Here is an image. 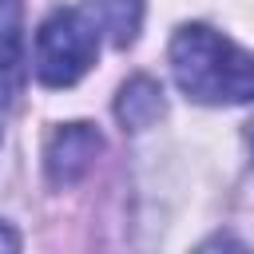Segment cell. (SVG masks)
Listing matches in <instances>:
<instances>
[{
	"label": "cell",
	"instance_id": "2",
	"mask_svg": "<svg viewBox=\"0 0 254 254\" xmlns=\"http://www.w3.org/2000/svg\"><path fill=\"white\" fill-rule=\"evenodd\" d=\"M95 64V24L83 12L60 8L44 20L36 36V75L48 87L75 83Z\"/></svg>",
	"mask_w": 254,
	"mask_h": 254
},
{
	"label": "cell",
	"instance_id": "3",
	"mask_svg": "<svg viewBox=\"0 0 254 254\" xmlns=\"http://www.w3.org/2000/svg\"><path fill=\"white\" fill-rule=\"evenodd\" d=\"M103 139L95 127L87 123H67L60 127L52 139H48V151H44V167H48V179L56 187H71L75 179H83L99 155Z\"/></svg>",
	"mask_w": 254,
	"mask_h": 254
},
{
	"label": "cell",
	"instance_id": "6",
	"mask_svg": "<svg viewBox=\"0 0 254 254\" xmlns=\"http://www.w3.org/2000/svg\"><path fill=\"white\" fill-rule=\"evenodd\" d=\"M115 115H119V123H123V127H131V131L151 127V123L163 115V91H159V83H155V79H147V75L127 79V83H123V91H119Z\"/></svg>",
	"mask_w": 254,
	"mask_h": 254
},
{
	"label": "cell",
	"instance_id": "5",
	"mask_svg": "<svg viewBox=\"0 0 254 254\" xmlns=\"http://www.w3.org/2000/svg\"><path fill=\"white\" fill-rule=\"evenodd\" d=\"M83 16L115 48H127L135 44L139 24H143V0H83Z\"/></svg>",
	"mask_w": 254,
	"mask_h": 254
},
{
	"label": "cell",
	"instance_id": "4",
	"mask_svg": "<svg viewBox=\"0 0 254 254\" xmlns=\"http://www.w3.org/2000/svg\"><path fill=\"white\" fill-rule=\"evenodd\" d=\"M24 83V12L20 0H0V107H12Z\"/></svg>",
	"mask_w": 254,
	"mask_h": 254
},
{
	"label": "cell",
	"instance_id": "7",
	"mask_svg": "<svg viewBox=\"0 0 254 254\" xmlns=\"http://www.w3.org/2000/svg\"><path fill=\"white\" fill-rule=\"evenodd\" d=\"M20 246V238H16V230H8V226H0V250H16Z\"/></svg>",
	"mask_w": 254,
	"mask_h": 254
},
{
	"label": "cell",
	"instance_id": "1",
	"mask_svg": "<svg viewBox=\"0 0 254 254\" xmlns=\"http://www.w3.org/2000/svg\"><path fill=\"white\" fill-rule=\"evenodd\" d=\"M171 71L183 95L194 103H250L254 99V56L206 24H187L171 40Z\"/></svg>",
	"mask_w": 254,
	"mask_h": 254
}]
</instances>
